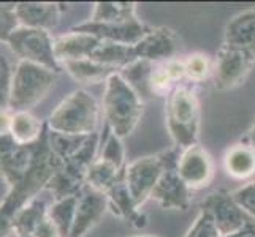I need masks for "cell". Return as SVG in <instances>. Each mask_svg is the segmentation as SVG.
I'll use <instances>...</instances> for the list:
<instances>
[{
  "instance_id": "24",
  "label": "cell",
  "mask_w": 255,
  "mask_h": 237,
  "mask_svg": "<svg viewBox=\"0 0 255 237\" xmlns=\"http://www.w3.org/2000/svg\"><path fill=\"white\" fill-rule=\"evenodd\" d=\"M138 19L136 5L128 2H99L95 3L89 22L97 24H118Z\"/></svg>"
},
{
  "instance_id": "23",
  "label": "cell",
  "mask_w": 255,
  "mask_h": 237,
  "mask_svg": "<svg viewBox=\"0 0 255 237\" xmlns=\"http://www.w3.org/2000/svg\"><path fill=\"white\" fill-rule=\"evenodd\" d=\"M124 169L126 168H121L116 163L97 157L89 171H87L86 185L102 193H107L124 175Z\"/></svg>"
},
{
  "instance_id": "17",
  "label": "cell",
  "mask_w": 255,
  "mask_h": 237,
  "mask_svg": "<svg viewBox=\"0 0 255 237\" xmlns=\"http://www.w3.org/2000/svg\"><path fill=\"white\" fill-rule=\"evenodd\" d=\"M107 198H108V209H111V212L116 217L128 222L135 228L146 226L147 218L135 204V201L128 191L124 175L107 191Z\"/></svg>"
},
{
  "instance_id": "11",
  "label": "cell",
  "mask_w": 255,
  "mask_h": 237,
  "mask_svg": "<svg viewBox=\"0 0 255 237\" xmlns=\"http://www.w3.org/2000/svg\"><path fill=\"white\" fill-rule=\"evenodd\" d=\"M107 209H108L107 193H102L99 190H94L86 185L80 191V195H78L76 214L68 237H84L102 220Z\"/></svg>"
},
{
  "instance_id": "33",
  "label": "cell",
  "mask_w": 255,
  "mask_h": 237,
  "mask_svg": "<svg viewBox=\"0 0 255 237\" xmlns=\"http://www.w3.org/2000/svg\"><path fill=\"white\" fill-rule=\"evenodd\" d=\"M11 117H13V114L8 112V109H2V111H0V136L10 133Z\"/></svg>"
},
{
  "instance_id": "30",
  "label": "cell",
  "mask_w": 255,
  "mask_h": 237,
  "mask_svg": "<svg viewBox=\"0 0 255 237\" xmlns=\"http://www.w3.org/2000/svg\"><path fill=\"white\" fill-rule=\"evenodd\" d=\"M184 237H221V236L217 233L213 217L208 212H205V210H200L198 217L195 218V222L189 228V231Z\"/></svg>"
},
{
  "instance_id": "2",
  "label": "cell",
  "mask_w": 255,
  "mask_h": 237,
  "mask_svg": "<svg viewBox=\"0 0 255 237\" xmlns=\"http://www.w3.org/2000/svg\"><path fill=\"white\" fill-rule=\"evenodd\" d=\"M100 106L94 96L83 89L72 92L57 104L46 120L49 130L64 135L89 136L97 133Z\"/></svg>"
},
{
  "instance_id": "18",
  "label": "cell",
  "mask_w": 255,
  "mask_h": 237,
  "mask_svg": "<svg viewBox=\"0 0 255 237\" xmlns=\"http://www.w3.org/2000/svg\"><path fill=\"white\" fill-rule=\"evenodd\" d=\"M48 220V206L43 199L33 198L22 206L11 218V230L17 237H35L38 230Z\"/></svg>"
},
{
  "instance_id": "3",
  "label": "cell",
  "mask_w": 255,
  "mask_h": 237,
  "mask_svg": "<svg viewBox=\"0 0 255 237\" xmlns=\"http://www.w3.org/2000/svg\"><path fill=\"white\" fill-rule=\"evenodd\" d=\"M200 103L189 87L176 85L165 101L166 130L174 147L186 151L197 146L200 133Z\"/></svg>"
},
{
  "instance_id": "1",
  "label": "cell",
  "mask_w": 255,
  "mask_h": 237,
  "mask_svg": "<svg viewBox=\"0 0 255 237\" xmlns=\"http://www.w3.org/2000/svg\"><path fill=\"white\" fill-rule=\"evenodd\" d=\"M105 127L118 138H126L133 131L143 116V100L118 73L105 82L103 93Z\"/></svg>"
},
{
  "instance_id": "29",
  "label": "cell",
  "mask_w": 255,
  "mask_h": 237,
  "mask_svg": "<svg viewBox=\"0 0 255 237\" xmlns=\"http://www.w3.org/2000/svg\"><path fill=\"white\" fill-rule=\"evenodd\" d=\"M14 5L16 3H0V41L8 43L11 33L21 25L14 11Z\"/></svg>"
},
{
  "instance_id": "26",
  "label": "cell",
  "mask_w": 255,
  "mask_h": 237,
  "mask_svg": "<svg viewBox=\"0 0 255 237\" xmlns=\"http://www.w3.org/2000/svg\"><path fill=\"white\" fill-rule=\"evenodd\" d=\"M78 196H68L64 199L54 201L48 207V217L57 228L60 237H68L72 231L75 214H76Z\"/></svg>"
},
{
  "instance_id": "14",
  "label": "cell",
  "mask_w": 255,
  "mask_h": 237,
  "mask_svg": "<svg viewBox=\"0 0 255 237\" xmlns=\"http://www.w3.org/2000/svg\"><path fill=\"white\" fill-rule=\"evenodd\" d=\"M14 11L22 27L49 32L59 22L62 5L49 2H21L14 5Z\"/></svg>"
},
{
  "instance_id": "34",
  "label": "cell",
  "mask_w": 255,
  "mask_h": 237,
  "mask_svg": "<svg viewBox=\"0 0 255 237\" xmlns=\"http://www.w3.org/2000/svg\"><path fill=\"white\" fill-rule=\"evenodd\" d=\"M11 230V217H8L0 207V237H5Z\"/></svg>"
},
{
  "instance_id": "6",
  "label": "cell",
  "mask_w": 255,
  "mask_h": 237,
  "mask_svg": "<svg viewBox=\"0 0 255 237\" xmlns=\"http://www.w3.org/2000/svg\"><path fill=\"white\" fill-rule=\"evenodd\" d=\"M8 46L22 62H30L59 73L62 65L56 57L54 40L48 30L29 29L19 25L8 40Z\"/></svg>"
},
{
  "instance_id": "8",
  "label": "cell",
  "mask_w": 255,
  "mask_h": 237,
  "mask_svg": "<svg viewBox=\"0 0 255 237\" xmlns=\"http://www.w3.org/2000/svg\"><path fill=\"white\" fill-rule=\"evenodd\" d=\"M200 210L213 217L219 236H230L252 222L228 191H214L200 203Z\"/></svg>"
},
{
  "instance_id": "28",
  "label": "cell",
  "mask_w": 255,
  "mask_h": 237,
  "mask_svg": "<svg viewBox=\"0 0 255 237\" xmlns=\"http://www.w3.org/2000/svg\"><path fill=\"white\" fill-rule=\"evenodd\" d=\"M211 60L203 52H193L186 60H184V72L186 79L192 82H203L205 79L213 72Z\"/></svg>"
},
{
  "instance_id": "4",
  "label": "cell",
  "mask_w": 255,
  "mask_h": 237,
  "mask_svg": "<svg viewBox=\"0 0 255 237\" xmlns=\"http://www.w3.org/2000/svg\"><path fill=\"white\" fill-rule=\"evenodd\" d=\"M181 149L173 147L155 155H147L126 164L124 179L135 204L141 207L166 169H176Z\"/></svg>"
},
{
  "instance_id": "20",
  "label": "cell",
  "mask_w": 255,
  "mask_h": 237,
  "mask_svg": "<svg viewBox=\"0 0 255 237\" xmlns=\"http://www.w3.org/2000/svg\"><path fill=\"white\" fill-rule=\"evenodd\" d=\"M91 60L97 64H102L105 67H110L114 70H121L130 65L131 62L136 60V52L133 46L128 45H121V43L114 41H103L94 51L91 56Z\"/></svg>"
},
{
  "instance_id": "9",
  "label": "cell",
  "mask_w": 255,
  "mask_h": 237,
  "mask_svg": "<svg viewBox=\"0 0 255 237\" xmlns=\"http://www.w3.org/2000/svg\"><path fill=\"white\" fill-rule=\"evenodd\" d=\"M136 59H143L152 64H162L166 60L178 59L181 41L171 29L154 27L133 46Z\"/></svg>"
},
{
  "instance_id": "35",
  "label": "cell",
  "mask_w": 255,
  "mask_h": 237,
  "mask_svg": "<svg viewBox=\"0 0 255 237\" xmlns=\"http://www.w3.org/2000/svg\"><path fill=\"white\" fill-rule=\"evenodd\" d=\"M221 237H255V222L252 220L251 223L246 225L243 230L236 231L230 236H221Z\"/></svg>"
},
{
  "instance_id": "15",
  "label": "cell",
  "mask_w": 255,
  "mask_h": 237,
  "mask_svg": "<svg viewBox=\"0 0 255 237\" xmlns=\"http://www.w3.org/2000/svg\"><path fill=\"white\" fill-rule=\"evenodd\" d=\"M100 43L102 40L91 33L72 30L54 40V52L60 65H62L68 60L91 59Z\"/></svg>"
},
{
  "instance_id": "38",
  "label": "cell",
  "mask_w": 255,
  "mask_h": 237,
  "mask_svg": "<svg viewBox=\"0 0 255 237\" xmlns=\"http://www.w3.org/2000/svg\"><path fill=\"white\" fill-rule=\"evenodd\" d=\"M135 237H155V236H135Z\"/></svg>"
},
{
  "instance_id": "19",
  "label": "cell",
  "mask_w": 255,
  "mask_h": 237,
  "mask_svg": "<svg viewBox=\"0 0 255 237\" xmlns=\"http://www.w3.org/2000/svg\"><path fill=\"white\" fill-rule=\"evenodd\" d=\"M224 168L233 179L244 180L255 174V151L249 143L233 144L224 157Z\"/></svg>"
},
{
  "instance_id": "10",
  "label": "cell",
  "mask_w": 255,
  "mask_h": 237,
  "mask_svg": "<svg viewBox=\"0 0 255 237\" xmlns=\"http://www.w3.org/2000/svg\"><path fill=\"white\" fill-rule=\"evenodd\" d=\"M176 171L190 190H200L208 187L213 180L214 166L209 154L197 144L181 151Z\"/></svg>"
},
{
  "instance_id": "12",
  "label": "cell",
  "mask_w": 255,
  "mask_h": 237,
  "mask_svg": "<svg viewBox=\"0 0 255 237\" xmlns=\"http://www.w3.org/2000/svg\"><path fill=\"white\" fill-rule=\"evenodd\" d=\"M147 25H144L139 19H133L128 22H118V24H97V22H83L75 25L72 30L86 32L103 41H114L121 45L135 46L144 35L149 32Z\"/></svg>"
},
{
  "instance_id": "32",
  "label": "cell",
  "mask_w": 255,
  "mask_h": 237,
  "mask_svg": "<svg viewBox=\"0 0 255 237\" xmlns=\"http://www.w3.org/2000/svg\"><path fill=\"white\" fill-rule=\"evenodd\" d=\"M10 87L11 78L0 81V111L8 109V106H10Z\"/></svg>"
},
{
  "instance_id": "25",
  "label": "cell",
  "mask_w": 255,
  "mask_h": 237,
  "mask_svg": "<svg viewBox=\"0 0 255 237\" xmlns=\"http://www.w3.org/2000/svg\"><path fill=\"white\" fill-rule=\"evenodd\" d=\"M43 128H45V124H41L29 111H17L11 117L10 135L17 144L29 146L38 141V138L43 133Z\"/></svg>"
},
{
  "instance_id": "5",
  "label": "cell",
  "mask_w": 255,
  "mask_h": 237,
  "mask_svg": "<svg viewBox=\"0 0 255 237\" xmlns=\"http://www.w3.org/2000/svg\"><path fill=\"white\" fill-rule=\"evenodd\" d=\"M56 76L57 73L45 67L21 60L11 75L10 108L16 109V112L29 111L52 89Z\"/></svg>"
},
{
  "instance_id": "22",
  "label": "cell",
  "mask_w": 255,
  "mask_h": 237,
  "mask_svg": "<svg viewBox=\"0 0 255 237\" xmlns=\"http://www.w3.org/2000/svg\"><path fill=\"white\" fill-rule=\"evenodd\" d=\"M154 64L147 62L143 59H136L135 62H131L126 68H122L119 75L124 78V81L133 89L139 98L144 101L152 98L151 92V75H152Z\"/></svg>"
},
{
  "instance_id": "13",
  "label": "cell",
  "mask_w": 255,
  "mask_h": 237,
  "mask_svg": "<svg viewBox=\"0 0 255 237\" xmlns=\"http://www.w3.org/2000/svg\"><path fill=\"white\" fill-rule=\"evenodd\" d=\"M162 209L186 210L190 204V188L184 183L176 169H166L154 187L151 198Z\"/></svg>"
},
{
  "instance_id": "31",
  "label": "cell",
  "mask_w": 255,
  "mask_h": 237,
  "mask_svg": "<svg viewBox=\"0 0 255 237\" xmlns=\"http://www.w3.org/2000/svg\"><path fill=\"white\" fill-rule=\"evenodd\" d=\"M232 196L238 206L255 222V180L244 183L243 187L232 191Z\"/></svg>"
},
{
  "instance_id": "7",
  "label": "cell",
  "mask_w": 255,
  "mask_h": 237,
  "mask_svg": "<svg viewBox=\"0 0 255 237\" xmlns=\"http://www.w3.org/2000/svg\"><path fill=\"white\" fill-rule=\"evenodd\" d=\"M255 65V57L249 52L222 45L217 51L216 64L213 68L214 84L219 90H232L246 81L252 67Z\"/></svg>"
},
{
  "instance_id": "21",
  "label": "cell",
  "mask_w": 255,
  "mask_h": 237,
  "mask_svg": "<svg viewBox=\"0 0 255 237\" xmlns=\"http://www.w3.org/2000/svg\"><path fill=\"white\" fill-rule=\"evenodd\" d=\"M62 68L67 70V73L72 76L75 81L83 84H99L107 82V79L118 73V70L105 67L102 64H97L91 59H81V60H68L62 64Z\"/></svg>"
},
{
  "instance_id": "27",
  "label": "cell",
  "mask_w": 255,
  "mask_h": 237,
  "mask_svg": "<svg viewBox=\"0 0 255 237\" xmlns=\"http://www.w3.org/2000/svg\"><path fill=\"white\" fill-rule=\"evenodd\" d=\"M91 136V135H89ZM89 136H73V135H64L52 131L48 128V143L52 154H54L60 161L68 160L70 157H73L80 149L84 146L86 139Z\"/></svg>"
},
{
  "instance_id": "36",
  "label": "cell",
  "mask_w": 255,
  "mask_h": 237,
  "mask_svg": "<svg viewBox=\"0 0 255 237\" xmlns=\"http://www.w3.org/2000/svg\"><path fill=\"white\" fill-rule=\"evenodd\" d=\"M11 75H13V72H11L6 57L3 54H0V81H3V79H10Z\"/></svg>"
},
{
  "instance_id": "37",
  "label": "cell",
  "mask_w": 255,
  "mask_h": 237,
  "mask_svg": "<svg viewBox=\"0 0 255 237\" xmlns=\"http://www.w3.org/2000/svg\"><path fill=\"white\" fill-rule=\"evenodd\" d=\"M248 141H249L251 147L255 151V124H254L252 128L249 130V133H248Z\"/></svg>"
},
{
  "instance_id": "16",
  "label": "cell",
  "mask_w": 255,
  "mask_h": 237,
  "mask_svg": "<svg viewBox=\"0 0 255 237\" xmlns=\"http://www.w3.org/2000/svg\"><path fill=\"white\" fill-rule=\"evenodd\" d=\"M224 45L249 52L255 57V8L244 10L227 22Z\"/></svg>"
}]
</instances>
